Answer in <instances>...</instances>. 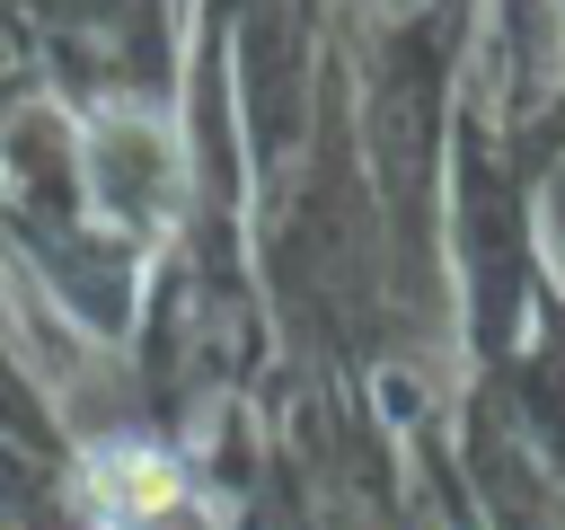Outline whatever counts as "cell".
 I'll list each match as a JSON object with an SVG mask.
<instances>
[{"label":"cell","mask_w":565,"mask_h":530,"mask_svg":"<svg viewBox=\"0 0 565 530\" xmlns=\"http://www.w3.org/2000/svg\"><path fill=\"white\" fill-rule=\"evenodd\" d=\"M79 504L97 530H159L185 504V468L159 442H88L79 451Z\"/></svg>","instance_id":"cell-1"},{"label":"cell","mask_w":565,"mask_h":530,"mask_svg":"<svg viewBox=\"0 0 565 530\" xmlns=\"http://www.w3.org/2000/svg\"><path fill=\"white\" fill-rule=\"evenodd\" d=\"M88 141H97V177H88L97 203L124 212V221H159L168 194H177V159H168V141H159L141 115H97Z\"/></svg>","instance_id":"cell-2"}]
</instances>
